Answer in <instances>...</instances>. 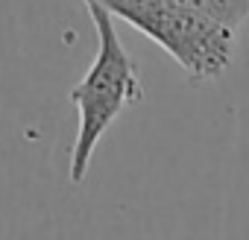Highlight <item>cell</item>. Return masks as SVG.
I'll return each mask as SVG.
<instances>
[{
    "label": "cell",
    "instance_id": "cell-1",
    "mask_svg": "<svg viewBox=\"0 0 249 240\" xmlns=\"http://www.w3.org/2000/svg\"><path fill=\"white\" fill-rule=\"evenodd\" d=\"M82 3L97 33V53L88 73L68 91V100L79 114L76 138L71 147V185L85 182L97 144L123 114V108L144 100L138 68L123 50V41L114 30V18L94 0H82Z\"/></svg>",
    "mask_w": 249,
    "mask_h": 240
},
{
    "label": "cell",
    "instance_id": "cell-2",
    "mask_svg": "<svg viewBox=\"0 0 249 240\" xmlns=\"http://www.w3.org/2000/svg\"><path fill=\"white\" fill-rule=\"evenodd\" d=\"M111 18L153 38L188 76L191 85L220 79L234 53L237 33L191 12L179 0H94Z\"/></svg>",
    "mask_w": 249,
    "mask_h": 240
},
{
    "label": "cell",
    "instance_id": "cell-3",
    "mask_svg": "<svg viewBox=\"0 0 249 240\" xmlns=\"http://www.w3.org/2000/svg\"><path fill=\"white\" fill-rule=\"evenodd\" d=\"M179 3L231 33L249 21V0H179Z\"/></svg>",
    "mask_w": 249,
    "mask_h": 240
}]
</instances>
